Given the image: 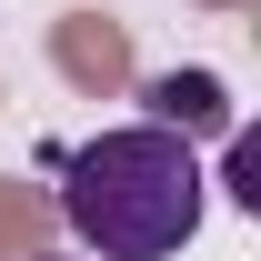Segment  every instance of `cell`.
Masks as SVG:
<instances>
[{"instance_id":"1","label":"cell","mask_w":261,"mask_h":261,"mask_svg":"<svg viewBox=\"0 0 261 261\" xmlns=\"http://www.w3.org/2000/svg\"><path fill=\"white\" fill-rule=\"evenodd\" d=\"M61 171H70L61 181V221L100 261H171L201 231V161H191V141L161 130V121L100 130Z\"/></svg>"},{"instance_id":"2","label":"cell","mask_w":261,"mask_h":261,"mask_svg":"<svg viewBox=\"0 0 261 261\" xmlns=\"http://www.w3.org/2000/svg\"><path fill=\"white\" fill-rule=\"evenodd\" d=\"M141 100H151V121H161V130H181V141L231 130V100H221V81H211V70H161Z\"/></svg>"},{"instance_id":"3","label":"cell","mask_w":261,"mask_h":261,"mask_svg":"<svg viewBox=\"0 0 261 261\" xmlns=\"http://www.w3.org/2000/svg\"><path fill=\"white\" fill-rule=\"evenodd\" d=\"M31 261H61V251H31Z\"/></svg>"}]
</instances>
